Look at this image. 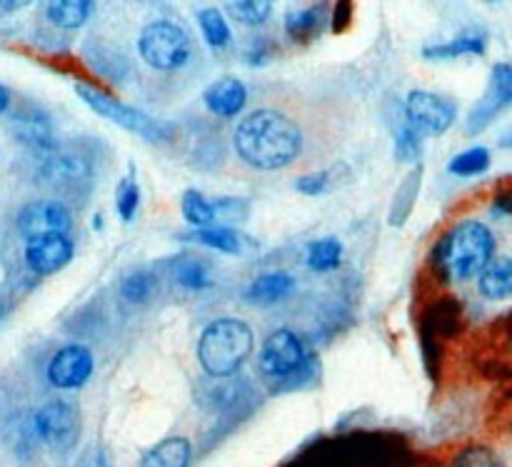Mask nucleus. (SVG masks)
<instances>
[{
  "mask_svg": "<svg viewBox=\"0 0 512 467\" xmlns=\"http://www.w3.org/2000/svg\"><path fill=\"white\" fill-rule=\"evenodd\" d=\"M93 375V353L85 345H65L48 365V380L60 390H75Z\"/></svg>",
  "mask_w": 512,
  "mask_h": 467,
  "instance_id": "9b49d317",
  "label": "nucleus"
},
{
  "mask_svg": "<svg viewBox=\"0 0 512 467\" xmlns=\"http://www.w3.org/2000/svg\"><path fill=\"white\" fill-rule=\"evenodd\" d=\"M480 373L493 380L512 378V310L500 315L493 325L480 335L478 353H475Z\"/></svg>",
  "mask_w": 512,
  "mask_h": 467,
  "instance_id": "423d86ee",
  "label": "nucleus"
},
{
  "mask_svg": "<svg viewBox=\"0 0 512 467\" xmlns=\"http://www.w3.org/2000/svg\"><path fill=\"white\" fill-rule=\"evenodd\" d=\"M295 288V280L288 273H265L255 278L245 290V300L253 305H273L288 298Z\"/></svg>",
  "mask_w": 512,
  "mask_h": 467,
  "instance_id": "a211bd4d",
  "label": "nucleus"
},
{
  "mask_svg": "<svg viewBox=\"0 0 512 467\" xmlns=\"http://www.w3.org/2000/svg\"><path fill=\"white\" fill-rule=\"evenodd\" d=\"M190 460H193L190 440L173 435V438L160 440L155 448H150L138 467H190Z\"/></svg>",
  "mask_w": 512,
  "mask_h": 467,
  "instance_id": "f3484780",
  "label": "nucleus"
},
{
  "mask_svg": "<svg viewBox=\"0 0 512 467\" xmlns=\"http://www.w3.org/2000/svg\"><path fill=\"white\" fill-rule=\"evenodd\" d=\"M40 175L58 190H75L90 178V165L80 155H53L45 160Z\"/></svg>",
  "mask_w": 512,
  "mask_h": 467,
  "instance_id": "dca6fc26",
  "label": "nucleus"
},
{
  "mask_svg": "<svg viewBox=\"0 0 512 467\" xmlns=\"http://www.w3.org/2000/svg\"><path fill=\"white\" fill-rule=\"evenodd\" d=\"M493 420L498 423L500 430H508V433H512V390H508V393H503L498 398V408H495Z\"/></svg>",
  "mask_w": 512,
  "mask_h": 467,
  "instance_id": "473e14b6",
  "label": "nucleus"
},
{
  "mask_svg": "<svg viewBox=\"0 0 512 467\" xmlns=\"http://www.w3.org/2000/svg\"><path fill=\"white\" fill-rule=\"evenodd\" d=\"M480 293L490 300H505L512 295V258H493L480 273Z\"/></svg>",
  "mask_w": 512,
  "mask_h": 467,
  "instance_id": "6ab92c4d",
  "label": "nucleus"
},
{
  "mask_svg": "<svg viewBox=\"0 0 512 467\" xmlns=\"http://www.w3.org/2000/svg\"><path fill=\"white\" fill-rule=\"evenodd\" d=\"M325 185H328V173H315V175H305V178L298 180V190L305 195H318L323 193Z\"/></svg>",
  "mask_w": 512,
  "mask_h": 467,
  "instance_id": "f704fd0d",
  "label": "nucleus"
},
{
  "mask_svg": "<svg viewBox=\"0 0 512 467\" xmlns=\"http://www.w3.org/2000/svg\"><path fill=\"white\" fill-rule=\"evenodd\" d=\"M35 433L53 453H65L78 443L80 415L73 403L53 400L35 413Z\"/></svg>",
  "mask_w": 512,
  "mask_h": 467,
  "instance_id": "0eeeda50",
  "label": "nucleus"
},
{
  "mask_svg": "<svg viewBox=\"0 0 512 467\" xmlns=\"http://www.w3.org/2000/svg\"><path fill=\"white\" fill-rule=\"evenodd\" d=\"M193 238L198 240L200 245H208V248L220 250V253H240V238L238 233L228 228H203L195 230Z\"/></svg>",
  "mask_w": 512,
  "mask_h": 467,
  "instance_id": "c85d7f7f",
  "label": "nucleus"
},
{
  "mask_svg": "<svg viewBox=\"0 0 512 467\" xmlns=\"http://www.w3.org/2000/svg\"><path fill=\"white\" fill-rule=\"evenodd\" d=\"M485 53V38L480 35H463V38H455L450 43L433 45V48H425V58L433 60H448V58H460V55H483Z\"/></svg>",
  "mask_w": 512,
  "mask_h": 467,
  "instance_id": "412c9836",
  "label": "nucleus"
},
{
  "mask_svg": "<svg viewBox=\"0 0 512 467\" xmlns=\"http://www.w3.org/2000/svg\"><path fill=\"white\" fill-rule=\"evenodd\" d=\"M198 23H200V30H203V38L208 40V45H213V48H223V45H228L230 28L218 10L215 8L203 10V13L198 15Z\"/></svg>",
  "mask_w": 512,
  "mask_h": 467,
  "instance_id": "cd10ccee",
  "label": "nucleus"
},
{
  "mask_svg": "<svg viewBox=\"0 0 512 467\" xmlns=\"http://www.w3.org/2000/svg\"><path fill=\"white\" fill-rule=\"evenodd\" d=\"M238 158L255 170H283L303 153V130L280 110H255L233 135Z\"/></svg>",
  "mask_w": 512,
  "mask_h": 467,
  "instance_id": "f257e3e1",
  "label": "nucleus"
},
{
  "mask_svg": "<svg viewBox=\"0 0 512 467\" xmlns=\"http://www.w3.org/2000/svg\"><path fill=\"white\" fill-rule=\"evenodd\" d=\"M340 255H343V245L335 238L315 240L308 250V265L313 270H318V273L335 270L340 265Z\"/></svg>",
  "mask_w": 512,
  "mask_h": 467,
  "instance_id": "5701e85b",
  "label": "nucleus"
},
{
  "mask_svg": "<svg viewBox=\"0 0 512 467\" xmlns=\"http://www.w3.org/2000/svg\"><path fill=\"white\" fill-rule=\"evenodd\" d=\"M490 168V153L485 148H470L450 160L448 170L455 175H480Z\"/></svg>",
  "mask_w": 512,
  "mask_h": 467,
  "instance_id": "a878e982",
  "label": "nucleus"
},
{
  "mask_svg": "<svg viewBox=\"0 0 512 467\" xmlns=\"http://www.w3.org/2000/svg\"><path fill=\"white\" fill-rule=\"evenodd\" d=\"M93 3L90 0H53L45 5V15L53 25L63 30H75L90 18Z\"/></svg>",
  "mask_w": 512,
  "mask_h": 467,
  "instance_id": "aec40b11",
  "label": "nucleus"
},
{
  "mask_svg": "<svg viewBox=\"0 0 512 467\" xmlns=\"http://www.w3.org/2000/svg\"><path fill=\"white\" fill-rule=\"evenodd\" d=\"M73 225L70 210L58 200H33L18 213V233L25 243L43 235H65Z\"/></svg>",
  "mask_w": 512,
  "mask_h": 467,
  "instance_id": "1a4fd4ad",
  "label": "nucleus"
},
{
  "mask_svg": "<svg viewBox=\"0 0 512 467\" xmlns=\"http://www.w3.org/2000/svg\"><path fill=\"white\" fill-rule=\"evenodd\" d=\"M495 210L512 215V185H508V188H503L495 195Z\"/></svg>",
  "mask_w": 512,
  "mask_h": 467,
  "instance_id": "c9c22d12",
  "label": "nucleus"
},
{
  "mask_svg": "<svg viewBox=\"0 0 512 467\" xmlns=\"http://www.w3.org/2000/svg\"><path fill=\"white\" fill-rule=\"evenodd\" d=\"M253 330L235 318H220L203 330L198 343V360L213 378L233 375L253 353Z\"/></svg>",
  "mask_w": 512,
  "mask_h": 467,
  "instance_id": "7ed1b4c3",
  "label": "nucleus"
},
{
  "mask_svg": "<svg viewBox=\"0 0 512 467\" xmlns=\"http://www.w3.org/2000/svg\"><path fill=\"white\" fill-rule=\"evenodd\" d=\"M500 145H503V148H512V130L508 135H505L503 140H500Z\"/></svg>",
  "mask_w": 512,
  "mask_h": 467,
  "instance_id": "4c0bfd02",
  "label": "nucleus"
},
{
  "mask_svg": "<svg viewBox=\"0 0 512 467\" xmlns=\"http://www.w3.org/2000/svg\"><path fill=\"white\" fill-rule=\"evenodd\" d=\"M173 275L180 285H185V288H190V290H200V288H205V285H210L208 268L193 258L175 260Z\"/></svg>",
  "mask_w": 512,
  "mask_h": 467,
  "instance_id": "bb28decb",
  "label": "nucleus"
},
{
  "mask_svg": "<svg viewBox=\"0 0 512 467\" xmlns=\"http://www.w3.org/2000/svg\"><path fill=\"white\" fill-rule=\"evenodd\" d=\"M180 208H183L185 220H188L190 225H195L198 230L208 228V225L218 218V213H215V205L208 203V200H205L198 190H188V193L183 195V203H180Z\"/></svg>",
  "mask_w": 512,
  "mask_h": 467,
  "instance_id": "4be33fe9",
  "label": "nucleus"
},
{
  "mask_svg": "<svg viewBox=\"0 0 512 467\" xmlns=\"http://www.w3.org/2000/svg\"><path fill=\"white\" fill-rule=\"evenodd\" d=\"M420 150V140H418V130L410 125V128H405L403 133H400L398 138V153L403 155V160H410L415 153Z\"/></svg>",
  "mask_w": 512,
  "mask_h": 467,
  "instance_id": "72a5a7b5",
  "label": "nucleus"
},
{
  "mask_svg": "<svg viewBox=\"0 0 512 467\" xmlns=\"http://www.w3.org/2000/svg\"><path fill=\"white\" fill-rule=\"evenodd\" d=\"M405 113H408L410 125L415 130L440 135L455 123L458 110H455L453 100L443 98V95L428 93V90H413L405 100Z\"/></svg>",
  "mask_w": 512,
  "mask_h": 467,
  "instance_id": "9d476101",
  "label": "nucleus"
},
{
  "mask_svg": "<svg viewBox=\"0 0 512 467\" xmlns=\"http://www.w3.org/2000/svg\"><path fill=\"white\" fill-rule=\"evenodd\" d=\"M512 105V65L500 63L493 68L490 75V88L485 93V98L480 100L473 108L468 118V133H480L483 128H488L490 120L500 113L503 108Z\"/></svg>",
  "mask_w": 512,
  "mask_h": 467,
  "instance_id": "f8f14e48",
  "label": "nucleus"
},
{
  "mask_svg": "<svg viewBox=\"0 0 512 467\" xmlns=\"http://www.w3.org/2000/svg\"><path fill=\"white\" fill-rule=\"evenodd\" d=\"M138 203H140L138 185H135L130 178H125L123 183H120V188H118V200H115V205H118L120 218H123V220H133L135 210H138Z\"/></svg>",
  "mask_w": 512,
  "mask_h": 467,
  "instance_id": "2f4dec72",
  "label": "nucleus"
},
{
  "mask_svg": "<svg viewBox=\"0 0 512 467\" xmlns=\"http://www.w3.org/2000/svg\"><path fill=\"white\" fill-rule=\"evenodd\" d=\"M308 365L303 343L290 330H275L260 350V373L268 380H288Z\"/></svg>",
  "mask_w": 512,
  "mask_h": 467,
  "instance_id": "6e6552de",
  "label": "nucleus"
},
{
  "mask_svg": "<svg viewBox=\"0 0 512 467\" xmlns=\"http://www.w3.org/2000/svg\"><path fill=\"white\" fill-rule=\"evenodd\" d=\"M140 58L153 70H178L188 63L190 58V38L180 25L170 20H155L145 25L138 40Z\"/></svg>",
  "mask_w": 512,
  "mask_h": 467,
  "instance_id": "20e7f679",
  "label": "nucleus"
},
{
  "mask_svg": "<svg viewBox=\"0 0 512 467\" xmlns=\"http://www.w3.org/2000/svg\"><path fill=\"white\" fill-rule=\"evenodd\" d=\"M495 240L488 225L465 220L435 245V263L445 280H468L483 273L493 260Z\"/></svg>",
  "mask_w": 512,
  "mask_h": 467,
  "instance_id": "f03ea898",
  "label": "nucleus"
},
{
  "mask_svg": "<svg viewBox=\"0 0 512 467\" xmlns=\"http://www.w3.org/2000/svg\"><path fill=\"white\" fill-rule=\"evenodd\" d=\"M450 467H503L498 455L493 453L485 445H470V448L460 450L458 455L453 458Z\"/></svg>",
  "mask_w": 512,
  "mask_h": 467,
  "instance_id": "c756f323",
  "label": "nucleus"
},
{
  "mask_svg": "<svg viewBox=\"0 0 512 467\" xmlns=\"http://www.w3.org/2000/svg\"><path fill=\"white\" fill-rule=\"evenodd\" d=\"M8 105H10V93H8V88H5V85H0V115L8 110Z\"/></svg>",
  "mask_w": 512,
  "mask_h": 467,
  "instance_id": "e433bc0d",
  "label": "nucleus"
},
{
  "mask_svg": "<svg viewBox=\"0 0 512 467\" xmlns=\"http://www.w3.org/2000/svg\"><path fill=\"white\" fill-rule=\"evenodd\" d=\"M155 290V278L150 273H135L130 275V278L123 280V285H120V293H123L125 300H130V303H145V300L153 295Z\"/></svg>",
  "mask_w": 512,
  "mask_h": 467,
  "instance_id": "7c9ffc66",
  "label": "nucleus"
},
{
  "mask_svg": "<svg viewBox=\"0 0 512 467\" xmlns=\"http://www.w3.org/2000/svg\"><path fill=\"white\" fill-rule=\"evenodd\" d=\"M203 100L210 113L218 118H235L245 108L248 90L238 78H220L205 88Z\"/></svg>",
  "mask_w": 512,
  "mask_h": 467,
  "instance_id": "2eb2a0df",
  "label": "nucleus"
},
{
  "mask_svg": "<svg viewBox=\"0 0 512 467\" xmlns=\"http://www.w3.org/2000/svg\"><path fill=\"white\" fill-rule=\"evenodd\" d=\"M75 90H78V95L83 98V103H88L95 113L113 120V123L120 125V128L130 130V133L140 135V138L150 140V143H158V140L168 138V128H165L163 123H155L153 118H148V115L140 113V110L130 108V105L120 103V100L110 98V95L103 93V90L85 83L75 85Z\"/></svg>",
  "mask_w": 512,
  "mask_h": 467,
  "instance_id": "39448f33",
  "label": "nucleus"
},
{
  "mask_svg": "<svg viewBox=\"0 0 512 467\" xmlns=\"http://www.w3.org/2000/svg\"><path fill=\"white\" fill-rule=\"evenodd\" d=\"M225 8L243 25H263L273 13V3L268 0H238V3H225Z\"/></svg>",
  "mask_w": 512,
  "mask_h": 467,
  "instance_id": "393cba45",
  "label": "nucleus"
},
{
  "mask_svg": "<svg viewBox=\"0 0 512 467\" xmlns=\"http://www.w3.org/2000/svg\"><path fill=\"white\" fill-rule=\"evenodd\" d=\"M73 258V243L68 235H43L25 243V265L35 275H53Z\"/></svg>",
  "mask_w": 512,
  "mask_h": 467,
  "instance_id": "ddd939ff",
  "label": "nucleus"
},
{
  "mask_svg": "<svg viewBox=\"0 0 512 467\" xmlns=\"http://www.w3.org/2000/svg\"><path fill=\"white\" fill-rule=\"evenodd\" d=\"M285 30L290 38L295 40H310L320 30V10L318 8H305V10H290L285 18Z\"/></svg>",
  "mask_w": 512,
  "mask_h": 467,
  "instance_id": "b1692460",
  "label": "nucleus"
},
{
  "mask_svg": "<svg viewBox=\"0 0 512 467\" xmlns=\"http://www.w3.org/2000/svg\"><path fill=\"white\" fill-rule=\"evenodd\" d=\"M10 130H13L15 140L33 150H53L55 148V135L53 123L48 115L38 108H23L13 115L10 120Z\"/></svg>",
  "mask_w": 512,
  "mask_h": 467,
  "instance_id": "4468645a",
  "label": "nucleus"
}]
</instances>
